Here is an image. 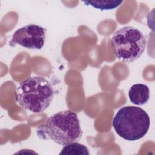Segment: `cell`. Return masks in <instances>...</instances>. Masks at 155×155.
Returning a JSON list of instances; mask_svg holds the SVG:
<instances>
[{
	"mask_svg": "<svg viewBox=\"0 0 155 155\" xmlns=\"http://www.w3.org/2000/svg\"><path fill=\"white\" fill-rule=\"evenodd\" d=\"M38 137L61 145L78 142L82 136L79 119L71 110L59 111L49 117L36 131Z\"/></svg>",
	"mask_w": 155,
	"mask_h": 155,
	"instance_id": "1",
	"label": "cell"
},
{
	"mask_svg": "<svg viewBox=\"0 0 155 155\" xmlns=\"http://www.w3.org/2000/svg\"><path fill=\"white\" fill-rule=\"evenodd\" d=\"M15 94L16 101L24 110L39 113L50 105L54 90L52 85L45 78L32 76L20 82Z\"/></svg>",
	"mask_w": 155,
	"mask_h": 155,
	"instance_id": "2",
	"label": "cell"
},
{
	"mask_svg": "<svg viewBox=\"0 0 155 155\" xmlns=\"http://www.w3.org/2000/svg\"><path fill=\"white\" fill-rule=\"evenodd\" d=\"M150 125L148 113L135 106H125L119 110L113 120L116 133L128 141L139 140L147 133Z\"/></svg>",
	"mask_w": 155,
	"mask_h": 155,
	"instance_id": "3",
	"label": "cell"
},
{
	"mask_svg": "<svg viewBox=\"0 0 155 155\" xmlns=\"http://www.w3.org/2000/svg\"><path fill=\"white\" fill-rule=\"evenodd\" d=\"M144 35L132 26H125L116 31L111 45L116 58L125 62H132L139 58L145 50Z\"/></svg>",
	"mask_w": 155,
	"mask_h": 155,
	"instance_id": "4",
	"label": "cell"
},
{
	"mask_svg": "<svg viewBox=\"0 0 155 155\" xmlns=\"http://www.w3.org/2000/svg\"><path fill=\"white\" fill-rule=\"evenodd\" d=\"M46 29L40 25L30 24L18 29L9 42L11 47L18 44L30 50H40L45 43Z\"/></svg>",
	"mask_w": 155,
	"mask_h": 155,
	"instance_id": "5",
	"label": "cell"
},
{
	"mask_svg": "<svg viewBox=\"0 0 155 155\" xmlns=\"http://www.w3.org/2000/svg\"><path fill=\"white\" fill-rule=\"evenodd\" d=\"M130 101L136 105L145 104L150 98V90L147 85L143 84L133 85L128 91Z\"/></svg>",
	"mask_w": 155,
	"mask_h": 155,
	"instance_id": "6",
	"label": "cell"
},
{
	"mask_svg": "<svg viewBox=\"0 0 155 155\" xmlns=\"http://www.w3.org/2000/svg\"><path fill=\"white\" fill-rule=\"evenodd\" d=\"M61 154H75V155H88L90 154L88 149L84 145L81 144L77 142L67 144L63 147L59 153Z\"/></svg>",
	"mask_w": 155,
	"mask_h": 155,
	"instance_id": "7",
	"label": "cell"
},
{
	"mask_svg": "<svg viewBox=\"0 0 155 155\" xmlns=\"http://www.w3.org/2000/svg\"><path fill=\"white\" fill-rule=\"evenodd\" d=\"M86 5L91 6L100 10H109L119 6L123 1H83Z\"/></svg>",
	"mask_w": 155,
	"mask_h": 155,
	"instance_id": "8",
	"label": "cell"
}]
</instances>
